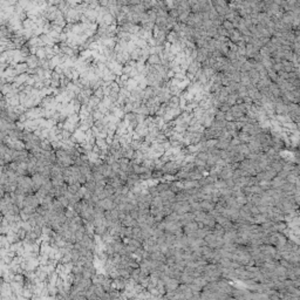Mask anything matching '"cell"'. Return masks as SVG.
<instances>
[{
    "label": "cell",
    "mask_w": 300,
    "mask_h": 300,
    "mask_svg": "<svg viewBox=\"0 0 300 300\" xmlns=\"http://www.w3.org/2000/svg\"><path fill=\"white\" fill-rule=\"evenodd\" d=\"M159 196H161V198H162L163 202H170V203H173V204L176 202V194L173 192L170 189L159 192Z\"/></svg>",
    "instance_id": "obj_1"
},
{
    "label": "cell",
    "mask_w": 300,
    "mask_h": 300,
    "mask_svg": "<svg viewBox=\"0 0 300 300\" xmlns=\"http://www.w3.org/2000/svg\"><path fill=\"white\" fill-rule=\"evenodd\" d=\"M197 229H198V223L196 220L189 222V223H187V224H184L182 226V230H183L184 234H189V233L191 232H195V231H197Z\"/></svg>",
    "instance_id": "obj_2"
},
{
    "label": "cell",
    "mask_w": 300,
    "mask_h": 300,
    "mask_svg": "<svg viewBox=\"0 0 300 300\" xmlns=\"http://www.w3.org/2000/svg\"><path fill=\"white\" fill-rule=\"evenodd\" d=\"M199 206H201V210L210 212L211 210L215 209V203H212L211 201H206V199H202L199 201Z\"/></svg>",
    "instance_id": "obj_3"
},
{
    "label": "cell",
    "mask_w": 300,
    "mask_h": 300,
    "mask_svg": "<svg viewBox=\"0 0 300 300\" xmlns=\"http://www.w3.org/2000/svg\"><path fill=\"white\" fill-rule=\"evenodd\" d=\"M273 227H274V231L283 233V232H285L286 229H287V223L284 222V220H280V222H274Z\"/></svg>",
    "instance_id": "obj_4"
},
{
    "label": "cell",
    "mask_w": 300,
    "mask_h": 300,
    "mask_svg": "<svg viewBox=\"0 0 300 300\" xmlns=\"http://www.w3.org/2000/svg\"><path fill=\"white\" fill-rule=\"evenodd\" d=\"M194 281V277L191 276V274H189V273H185V272H182V274H180V284H191Z\"/></svg>",
    "instance_id": "obj_5"
},
{
    "label": "cell",
    "mask_w": 300,
    "mask_h": 300,
    "mask_svg": "<svg viewBox=\"0 0 300 300\" xmlns=\"http://www.w3.org/2000/svg\"><path fill=\"white\" fill-rule=\"evenodd\" d=\"M237 150H238L239 154L244 155L245 157L250 154V149H248V143H240L239 145L237 147Z\"/></svg>",
    "instance_id": "obj_6"
},
{
    "label": "cell",
    "mask_w": 300,
    "mask_h": 300,
    "mask_svg": "<svg viewBox=\"0 0 300 300\" xmlns=\"http://www.w3.org/2000/svg\"><path fill=\"white\" fill-rule=\"evenodd\" d=\"M195 213V220L197 223H199V222H202L204 218L206 217V212L203 210H199V211H196L194 212Z\"/></svg>",
    "instance_id": "obj_7"
},
{
    "label": "cell",
    "mask_w": 300,
    "mask_h": 300,
    "mask_svg": "<svg viewBox=\"0 0 300 300\" xmlns=\"http://www.w3.org/2000/svg\"><path fill=\"white\" fill-rule=\"evenodd\" d=\"M148 62L150 63V66H154V65L161 63V59H159V56L156 55V54H151L149 56V59H148Z\"/></svg>",
    "instance_id": "obj_8"
},
{
    "label": "cell",
    "mask_w": 300,
    "mask_h": 300,
    "mask_svg": "<svg viewBox=\"0 0 300 300\" xmlns=\"http://www.w3.org/2000/svg\"><path fill=\"white\" fill-rule=\"evenodd\" d=\"M223 27H224L227 32L234 30V25H233V23L232 21H230V20H225L224 23H223Z\"/></svg>",
    "instance_id": "obj_9"
},
{
    "label": "cell",
    "mask_w": 300,
    "mask_h": 300,
    "mask_svg": "<svg viewBox=\"0 0 300 300\" xmlns=\"http://www.w3.org/2000/svg\"><path fill=\"white\" fill-rule=\"evenodd\" d=\"M236 201H237V203H238V205L241 206V205H244L245 203L248 202V198H246V196L245 195H241V196L236 197Z\"/></svg>",
    "instance_id": "obj_10"
},
{
    "label": "cell",
    "mask_w": 300,
    "mask_h": 300,
    "mask_svg": "<svg viewBox=\"0 0 300 300\" xmlns=\"http://www.w3.org/2000/svg\"><path fill=\"white\" fill-rule=\"evenodd\" d=\"M156 188H157L158 192H162V191L169 189V183H159L158 185H156Z\"/></svg>",
    "instance_id": "obj_11"
},
{
    "label": "cell",
    "mask_w": 300,
    "mask_h": 300,
    "mask_svg": "<svg viewBox=\"0 0 300 300\" xmlns=\"http://www.w3.org/2000/svg\"><path fill=\"white\" fill-rule=\"evenodd\" d=\"M250 213L252 215V216H257L258 213H259V211H258V208H257V205H251L250 206Z\"/></svg>",
    "instance_id": "obj_12"
}]
</instances>
